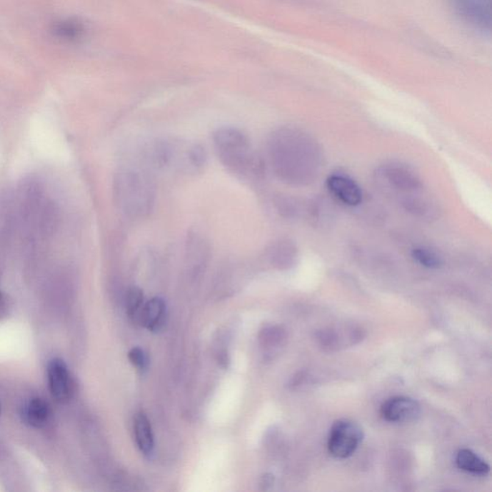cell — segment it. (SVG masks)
Masks as SVG:
<instances>
[{
	"mask_svg": "<svg viewBox=\"0 0 492 492\" xmlns=\"http://www.w3.org/2000/svg\"><path fill=\"white\" fill-rule=\"evenodd\" d=\"M51 33L57 40L65 43H77L84 38L86 27L80 19L69 18L55 22L52 25Z\"/></svg>",
	"mask_w": 492,
	"mask_h": 492,
	"instance_id": "4fadbf2b",
	"label": "cell"
},
{
	"mask_svg": "<svg viewBox=\"0 0 492 492\" xmlns=\"http://www.w3.org/2000/svg\"><path fill=\"white\" fill-rule=\"evenodd\" d=\"M128 358H129L132 365L134 366L138 371H144L147 368L149 360H147L146 353H144V350L141 349L140 347H134V348L130 350Z\"/></svg>",
	"mask_w": 492,
	"mask_h": 492,
	"instance_id": "d6986e66",
	"label": "cell"
},
{
	"mask_svg": "<svg viewBox=\"0 0 492 492\" xmlns=\"http://www.w3.org/2000/svg\"><path fill=\"white\" fill-rule=\"evenodd\" d=\"M166 306L160 297H154L144 304L140 323L150 332H159L166 323Z\"/></svg>",
	"mask_w": 492,
	"mask_h": 492,
	"instance_id": "8fae6325",
	"label": "cell"
},
{
	"mask_svg": "<svg viewBox=\"0 0 492 492\" xmlns=\"http://www.w3.org/2000/svg\"><path fill=\"white\" fill-rule=\"evenodd\" d=\"M136 443L144 455H150L154 448L151 424L144 413L136 414L134 419Z\"/></svg>",
	"mask_w": 492,
	"mask_h": 492,
	"instance_id": "5bb4252c",
	"label": "cell"
},
{
	"mask_svg": "<svg viewBox=\"0 0 492 492\" xmlns=\"http://www.w3.org/2000/svg\"><path fill=\"white\" fill-rule=\"evenodd\" d=\"M456 463L461 471L480 476H485L491 471L488 463L469 449H461L458 452Z\"/></svg>",
	"mask_w": 492,
	"mask_h": 492,
	"instance_id": "9a60e30c",
	"label": "cell"
},
{
	"mask_svg": "<svg viewBox=\"0 0 492 492\" xmlns=\"http://www.w3.org/2000/svg\"><path fill=\"white\" fill-rule=\"evenodd\" d=\"M411 258H413L414 262L425 268L438 269L443 263V258L438 255V253L429 247H416L411 251Z\"/></svg>",
	"mask_w": 492,
	"mask_h": 492,
	"instance_id": "ac0fdd59",
	"label": "cell"
},
{
	"mask_svg": "<svg viewBox=\"0 0 492 492\" xmlns=\"http://www.w3.org/2000/svg\"><path fill=\"white\" fill-rule=\"evenodd\" d=\"M213 141L219 161L231 174L244 180L262 176V158L243 131L234 127H221L214 134Z\"/></svg>",
	"mask_w": 492,
	"mask_h": 492,
	"instance_id": "7a4b0ae2",
	"label": "cell"
},
{
	"mask_svg": "<svg viewBox=\"0 0 492 492\" xmlns=\"http://www.w3.org/2000/svg\"><path fill=\"white\" fill-rule=\"evenodd\" d=\"M461 16L483 31L491 29V0H453Z\"/></svg>",
	"mask_w": 492,
	"mask_h": 492,
	"instance_id": "ba28073f",
	"label": "cell"
},
{
	"mask_svg": "<svg viewBox=\"0 0 492 492\" xmlns=\"http://www.w3.org/2000/svg\"><path fill=\"white\" fill-rule=\"evenodd\" d=\"M146 160L153 168L161 171L196 174L207 164V153L196 141L166 139L147 147Z\"/></svg>",
	"mask_w": 492,
	"mask_h": 492,
	"instance_id": "3957f363",
	"label": "cell"
},
{
	"mask_svg": "<svg viewBox=\"0 0 492 492\" xmlns=\"http://www.w3.org/2000/svg\"><path fill=\"white\" fill-rule=\"evenodd\" d=\"M115 194L119 209L131 219L149 216L155 206L156 190L144 169L124 166L116 175Z\"/></svg>",
	"mask_w": 492,
	"mask_h": 492,
	"instance_id": "277c9868",
	"label": "cell"
},
{
	"mask_svg": "<svg viewBox=\"0 0 492 492\" xmlns=\"http://www.w3.org/2000/svg\"><path fill=\"white\" fill-rule=\"evenodd\" d=\"M144 296L143 291L138 287L130 288L125 296V307L126 313L133 321L140 323L141 313L144 307Z\"/></svg>",
	"mask_w": 492,
	"mask_h": 492,
	"instance_id": "e0dca14e",
	"label": "cell"
},
{
	"mask_svg": "<svg viewBox=\"0 0 492 492\" xmlns=\"http://www.w3.org/2000/svg\"><path fill=\"white\" fill-rule=\"evenodd\" d=\"M379 175L386 184L401 193H414L421 190V177L410 166L400 163H388L381 166Z\"/></svg>",
	"mask_w": 492,
	"mask_h": 492,
	"instance_id": "8992f818",
	"label": "cell"
},
{
	"mask_svg": "<svg viewBox=\"0 0 492 492\" xmlns=\"http://www.w3.org/2000/svg\"><path fill=\"white\" fill-rule=\"evenodd\" d=\"M328 190L343 204L355 207L363 201V191L354 180L346 175L332 174L326 181Z\"/></svg>",
	"mask_w": 492,
	"mask_h": 492,
	"instance_id": "9c48e42d",
	"label": "cell"
},
{
	"mask_svg": "<svg viewBox=\"0 0 492 492\" xmlns=\"http://www.w3.org/2000/svg\"><path fill=\"white\" fill-rule=\"evenodd\" d=\"M363 439V431L358 423L348 419L336 421L328 438V450L333 458L351 457Z\"/></svg>",
	"mask_w": 492,
	"mask_h": 492,
	"instance_id": "5b68a950",
	"label": "cell"
},
{
	"mask_svg": "<svg viewBox=\"0 0 492 492\" xmlns=\"http://www.w3.org/2000/svg\"><path fill=\"white\" fill-rule=\"evenodd\" d=\"M50 414H51V411H50L49 403L39 397L30 400L24 410L25 421L36 428L46 426L49 421Z\"/></svg>",
	"mask_w": 492,
	"mask_h": 492,
	"instance_id": "2e32d148",
	"label": "cell"
},
{
	"mask_svg": "<svg viewBox=\"0 0 492 492\" xmlns=\"http://www.w3.org/2000/svg\"><path fill=\"white\" fill-rule=\"evenodd\" d=\"M47 374L52 396L61 402L68 400L71 393V383L68 366L64 361L61 358L50 361Z\"/></svg>",
	"mask_w": 492,
	"mask_h": 492,
	"instance_id": "30bf717a",
	"label": "cell"
},
{
	"mask_svg": "<svg viewBox=\"0 0 492 492\" xmlns=\"http://www.w3.org/2000/svg\"><path fill=\"white\" fill-rule=\"evenodd\" d=\"M421 406L414 399L396 396L386 400L381 407V416L386 421L393 423H408L416 421L421 416Z\"/></svg>",
	"mask_w": 492,
	"mask_h": 492,
	"instance_id": "52a82bcc",
	"label": "cell"
},
{
	"mask_svg": "<svg viewBox=\"0 0 492 492\" xmlns=\"http://www.w3.org/2000/svg\"><path fill=\"white\" fill-rule=\"evenodd\" d=\"M266 254L272 266L286 268L293 265L298 253L296 246L291 241L280 240L268 246Z\"/></svg>",
	"mask_w": 492,
	"mask_h": 492,
	"instance_id": "7c38bea8",
	"label": "cell"
},
{
	"mask_svg": "<svg viewBox=\"0 0 492 492\" xmlns=\"http://www.w3.org/2000/svg\"><path fill=\"white\" fill-rule=\"evenodd\" d=\"M269 164L283 182L306 186L316 179L321 168V152L318 143L307 133L283 127L269 136Z\"/></svg>",
	"mask_w": 492,
	"mask_h": 492,
	"instance_id": "6da1fadb",
	"label": "cell"
},
{
	"mask_svg": "<svg viewBox=\"0 0 492 492\" xmlns=\"http://www.w3.org/2000/svg\"><path fill=\"white\" fill-rule=\"evenodd\" d=\"M0 413H1V405H0Z\"/></svg>",
	"mask_w": 492,
	"mask_h": 492,
	"instance_id": "ffe728a7",
	"label": "cell"
}]
</instances>
